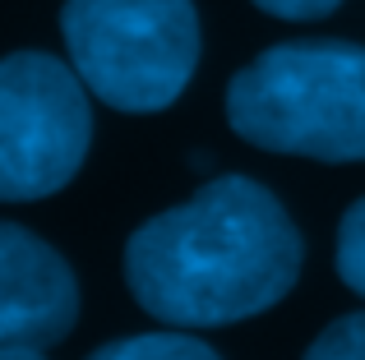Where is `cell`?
<instances>
[{
	"label": "cell",
	"mask_w": 365,
	"mask_h": 360,
	"mask_svg": "<svg viewBox=\"0 0 365 360\" xmlns=\"http://www.w3.org/2000/svg\"><path fill=\"white\" fill-rule=\"evenodd\" d=\"M79 324V282L70 263L28 226L0 222V342H65Z\"/></svg>",
	"instance_id": "5"
},
{
	"label": "cell",
	"mask_w": 365,
	"mask_h": 360,
	"mask_svg": "<svg viewBox=\"0 0 365 360\" xmlns=\"http://www.w3.org/2000/svg\"><path fill=\"white\" fill-rule=\"evenodd\" d=\"M305 245L273 189L217 176L125 240V282L167 328H222L273 309L296 287Z\"/></svg>",
	"instance_id": "1"
},
{
	"label": "cell",
	"mask_w": 365,
	"mask_h": 360,
	"mask_svg": "<svg viewBox=\"0 0 365 360\" xmlns=\"http://www.w3.org/2000/svg\"><path fill=\"white\" fill-rule=\"evenodd\" d=\"M88 83L46 51L0 60V203H33L79 176L93 144Z\"/></svg>",
	"instance_id": "4"
},
{
	"label": "cell",
	"mask_w": 365,
	"mask_h": 360,
	"mask_svg": "<svg viewBox=\"0 0 365 360\" xmlns=\"http://www.w3.org/2000/svg\"><path fill=\"white\" fill-rule=\"evenodd\" d=\"M227 125L264 153L365 162V46L282 42L227 83Z\"/></svg>",
	"instance_id": "2"
},
{
	"label": "cell",
	"mask_w": 365,
	"mask_h": 360,
	"mask_svg": "<svg viewBox=\"0 0 365 360\" xmlns=\"http://www.w3.org/2000/svg\"><path fill=\"white\" fill-rule=\"evenodd\" d=\"M61 37L88 92L125 116L167 111L199 65L195 0H65Z\"/></svg>",
	"instance_id": "3"
},
{
	"label": "cell",
	"mask_w": 365,
	"mask_h": 360,
	"mask_svg": "<svg viewBox=\"0 0 365 360\" xmlns=\"http://www.w3.org/2000/svg\"><path fill=\"white\" fill-rule=\"evenodd\" d=\"M338 277L347 282L356 296H365V198L342 213L338 226Z\"/></svg>",
	"instance_id": "7"
},
{
	"label": "cell",
	"mask_w": 365,
	"mask_h": 360,
	"mask_svg": "<svg viewBox=\"0 0 365 360\" xmlns=\"http://www.w3.org/2000/svg\"><path fill=\"white\" fill-rule=\"evenodd\" d=\"M310 360H365V309L333 319L310 342Z\"/></svg>",
	"instance_id": "8"
},
{
	"label": "cell",
	"mask_w": 365,
	"mask_h": 360,
	"mask_svg": "<svg viewBox=\"0 0 365 360\" xmlns=\"http://www.w3.org/2000/svg\"><path fill=\"white\" fill-rule=\"evenodd\" d=\"M342 0H255V9L273 18H287V23H310V18H329Z\"/></svg>",
	"instance_id": "9"
},
{
	"label": "cell",
	"mask_w": 365,
	"mask_h": 360,
	"mask_svg": "<svg viewBox=\"0 0 365 360\" xmlns=\"http://www.w3.org/2000/svg\"><path fill=\"white\" fill-rule=\"evenodd\" d=\"M102 360H213L217 346H208L204 337H195L190 328L180 333H134L120 342L98 346Z\"/></svg>",
	"instance_id": "6"
}]
</instances>
